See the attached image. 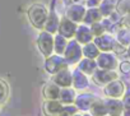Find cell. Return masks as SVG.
<instances>
[{"mask_svg":"<svg viewBox=\"0 0 130 116\" xmlns=\"http://www.w3.org/2000/svg\"><path fill=\"white\" fill-rule=\"evenodd\" d=\"M27 15H28L29 23L36 29H43L46 19H47V15H48V9L42 3H33L28 8Z\"/></svg>","mask_w":130,"mask_h":116,"instance_id":"obj_1","label":"cell"},{"mask_svg":"<svg viewBox=\"0 0 130 116\" xmlns=\"http://www.w3.org/2000/svg\"><path fill=\"white\" fill-rule=\"evenodd\" d=\"M62 56L65 57V60L68 61L69 65H77L80 61V59L83 57L82 45L75 38L69 40L68 41V45H67V48H65Z\"/></svg>","mask_w":130,"mask_h":116,"instance_id":"obj_2","label":"cell"},{"mask_svg":"<svg viewBox=\"0 0 130 116\" xmlns=\"http://www.w3.org/2000/svg\"><path fill=\"white\" fill-rule=\"evenodd\" d=\"M45 72L47 74H56L57 72L65 69V68H69L68 61L65 60V57L62 55H57V54H52L48 57H45V64H43Z\"/></svg>","mask_w":130,"mask_h":116,"instance_id":"obj_3","label":"cell"},{"mask_svg":"<svg viewBox=\"0 0 130 116\" xmlns=\"http://www.w3.org/2000/svg\"><path fill=\"white\" fill-rule=\"evenodd\" d=\"M37 47L45 57H48L50 55H52L54 54V35L48 33L45 29H41L37 37Z\"/></svg>","mask_w":130,"mask_h":116,"instance_id":"obj_4","label":"cell"},{"mask_svg":"<svg viewBox=\"0 0 130 116\" xmlns=\"http://www.w3.org/2000/svg\"><path fill=\"white\" fill-rule=\"evenodd\" d=\"M96 64L100 69L115 70L119 67V60L112 51H101L100 55L96 57Z\"/></svg>","mask_w":130,"mask_h":116,"instance_id":"obj_5","label":"cell"},{"mask_svg":"<svg viewBox=\"0 0 130 116\" xmlns=\"http://www.w3.org/2000/svg\"><path fill=\"white\" fill-rule=\"evenodd\" d=\"M92 80L94 84H97L98 87H103L107 83H110L111 80L119 78V74L115 70H108V69H100L97 68L96 72L91 75Z\"/></svg>","mask_w":130,"mask_h":116,"instance_id":"obj_6","label":"cell"},{"mask_svg":"<svg viewBox=\"0 0 130 116\" xmlns=\"http://www.w3.org/2000/svg\"><path fill=\"white\" fill-rule=\"evenodd\" d=\"M103 93L110 98H121L125 93V84L119 78L111 80L106 86H103Z\"/></svg>","mask_w":130,"mask_h":116,"instance_id":"obj_7","label":"cell"},{"mask_svg":"<svg viewBox=\"0 0 130 116\" xmlns=\"http://www.w3.org/2000/svg\"><path fill=\"white\" fill-rule=\"evenodd\" d=\"M77 27H78L77 23H74L73 21H70V19L67 18V17H64V18L60 19L57 33H60V35L64 36V37H67L68 40H72V38H74V36H75Z\"/></svg>","mask_w":130,"mask_h":116,"instance_id":"obj_8","label":"cell"},{"mask_svg":"<svg viewBox=\"0 0 130 116\" xmlns=\"http://www.w3.org/2000/svg\"><path fill=\"white\" fill-rule=\"evenodd\" d=\"M52 82L55 84H57L60 88H67V87H72L73 84V74L69 70V68H65L60 72H57L56 74L52 75Z\"/></svg>","mask_w":130,"mask_h":116,"instance_id":"obj_9","label":"cell"},{"mask_svg":"<svg viewBox=\"0 0 130 116\" xmlns=\"http://www.w3.org/2000/svg\"><path fill=\"white\" fill-rule=\"evenodd\" d=\"M97 97L92 93H88V92H83V93H79L77 94L75 100H74V105L77 106V108L82 112H86V111H89L92 103L94 102Z\"/></svg>","mask_w":130,"mask_h":116,"instance_id":"obj_10","label":"cell"},{"mask_svg":"<svg viewBox=\"0 0 130 116\" xmlns=\"http://www.w3.org/2000/svg\"><path fill=\"white\" fill-rule=\"evenodd\" d=\"M86 7L82 4H72L68 7L67 13H65V17L69 18L70 21H73L74 23H82L84 14H86Z\"/></svg>","mask_w":130,"mask_h":116,"instance_id":"obj_11","label":"cell"},{"mask_svg":"<svg viewBox=\"0 0 130 116\" xmlns=\"http://www.w3.org/2000/svg\"><path fill=\"white\" fill-rule=\"evenodd\" d=\"M115 41H116L115 37L111 33H107V32L93 38V42L96 43V46L98 47L100 51H112Z\"/></svg>","mask_w":130,"mask_h":116,"instance_id":"obj_12","label":"cell"},{"mask_svg":"<svg viewBox=\"0 0 130 116\" xmlns=\"http://www.w3.org/2000/svg\"><path fill=\"white\" fill-rule=\"evenodd\" d=\"M72 74H73V84H72V87L75 91H84V89L88 88V86H89L88 75H86L78 68L74 72H72Z\"/></svg>","mask_w":130,"mask_h":116,"instance_id":"obj_13","label":"cell"},{"mask_svg":"<svg viewBox=\"0 0 130 116\" xmlns=\"http://www.w3.org/2000/svg\"><path fill=\"white\" fill-rule=\"evenodd\" d=\"M105 103H106L108 116H121L124 113V105L120 98L107 97V100H105Z\"/></svg>","mask_w":130,"mask_h":116,"instance_id":"obj_14","label":"cell"},{"mask_svg":"<svg viewBox=\"0 0 130 116\" xmlns=\"http://www.w3.org/2000/svg\"><path fill=\"white\" fill-rule=\"evenodd\" d=\"M62 106L64 105L59 100H45L42 105V112L45 116H59Z\"/></svg>","mask_w":130,"mask_h":116,"instance_id":"obj_15","label":"cell"},{"mask_svg":"<svg viewBox=\"0 0 130 116\" xmlns=\"http://www.w3.org/2000/svg\"><path fill=\"white\" fill-rule=\"evenodd\" d=\"M74 38H75L80 45H86V43L93 41L94 36L92 35L89 26H87V24L83 23V24H79V26L77 27V31H75V36H74Z\"/></svg>","mask_w":130,"mask_h":116,"instance_id":"obj_16","label":"cell"},{"mask_svg":"<svg viewBox=\"0 0 130 116\" xmlns=\"http://www.w3.org/2000/svg\"><path fill=\"white\" fill-rule=\"evenodd\" d=\"M59 23H60V19H59L57 13L55 10H51V12H48V15H47V19H46L43 29L47 31L51 35H56L57 29H59Z\"/></svg>","mask_w":130,"mask_h":116,"instance_id":"obj_17","label":"cell"},{"mask_svg":"<svg viewBox=\"0 0 130 116\" xmlns=\"http://www.w3.org/2000/svg\"><path fill=\"white\" fill-rule=\"evenodd\" d=\"M78 65V69L80 72H83L86 75H92L96 69H97V64H96V60L93 59H88V57H82L80 61L77 64Z\"/></svg>","mask_w":130,"mask_h":116,"instance_id":"obj_18","label":"cell"},{"mask_svg":"<svg viewBox=\"0 0 130 116\" xmlns=\"http://www.w3.org/2000/svg\"><path fill=\"white\" fill-rule=\"evenodd\" d=\"M103 18V15L101 14L98 7L97 8H89L88 10H86V14H84V18H83V22L84 24L87 26H91L93 23H97V22H101Z\"/></svg>","mask_w":130,"mask_h":116,"instance_id":"obj_19","label":"cell"},{"mask_svg":"<svg viewBox=\"0 0 130 116\" xmlns=\"http://www.w3.org/2000/svg\"><path fill=\"white\" fill-rule=\"evenodd\" d=\"M60 91H61V88L52 82V83L45 84V87L42 88V94H43L45 100H59Z\"/></svg>","mask_w":130,"mask_h":116,"instance_id":"obj_20","label":"cell"},{"mask_svg":"<svg viewBox=\"0 0 130 116\" xmlns=\"http://www.w3.org/2000/svg\"><path fill=\"white\" fill-rule=\"evenodd\" d=\"M75 97H77L75 89L72 88V87H67V88H61L60 96H59V101L62 105H69V103H74Z\"/></svg>","mask_w":130,"mask_h":116,"instance_id":"obj_21","label":"cell"},{"mask_svg":"<svg viewBox=\"0 0 130 116\" xmlns=\"http://www.w3.org/2000/svg\"><path fill=\"white\" fill-rule=\"evenodd\" d=\"M115 35H116V41L119 43L124 45L125 47H127L130 45V28L127 26L121 24Z\"/></svg>","mask_w":130,"mask_h":116,"instance_id":"obj_22","label":"cell"},{"mask_svg":"<svg viewBox=\"0 0 130 116\" xmlns=\"http://www.w3.org/2000/svg\"><path fill=\"white\" fill-rule=\"evenodd\" d=\"M89 112L92 113V116H105L107 115V108H106V103L105 100L101 98H96L94 102L92 103Z\"/></svg>","mask_w":130,"mask_h":116,"instance_id":"obj_23","label":"cell"},{"mask_svg":"<svg viewBox=\"0 0 130 116\" xmlns=\"http://www.w3.org/2000/svg\"><path fill=\"white\" fill-rule=\"evenodd\" d=\"M68 38L61 36L60 33H56L54 36V52L57 54V55H62L65 48H67V45H68Z\"/></svg>","mask_w":130,"mask_h":116,"instance_id":"obj_24","label":"cell"},{"mask_svg":"<svg viewBox=\"0 0 130 116\" xmlns=\"http://www.w3.org/2000/svg\"><path fill=\"white\" fill-rule=\"evenodd\" d=\"M82 52H83V57H88V59L96 60V57L100 55L101 51L98 50L96 43L93 41H91V42H88V43L82 46Z\"/></svg>","mask_w":130,"mask_h":116,"instance_id":"obj_25","label":"cell"},{"mask_svg":"<svg viewBox=\"0 0 130 116\" xmlns=\"http://www.w3.org/2000/svg\"><path fill=\"white\" fill-rule=\"evenodd\" d=\"M115 3L112 0H102L101 4L98 5V9L101 12V14L103 15V18H107L112 12H115Z\"/></svg>","mask_w":130,"mask_h":116,"instance_id":"obj_26","label":"cell"},{"mask_svg":"<svg viewBox=\"0 0 130 116\" xmlns=\"http://www.w3.org/2000/svg\"><path fill=\"white\" fill-rule=\"evenodd\" d=\"M115 10L120 15L125 17L130 12V0H119L117 4L115 5Z\"/></svg>","mask_w":130,"mask_h":116,"instance_id":"obj_27","label":"cell"},{"mask_svg":"<svg viewBox=\"0 0 130 116\" xmlns=\"http://www.w3.org/2000/svg\"><path fill=\"white\" fill-rule=\"evenodd\" d=\"M89 28H91V32H92V35H93L94 37L101 36V35H103V33H106V32H107L106 26H105V23H103L102 21H101V22H97V23L91 24V26H89Z\"/></svg>","mask_w":130,"mask_h":116,"instance_id":"obj_28","label":"cell"},{"mask_svg":"<svg viewBox=\"0 0 130 116\" xmlns=\"http://www.w3.org/2000/svg\"><path fill=\"white\" fill-rule=\"evenodd\" d=\"M9 97V86L5 80L0 79V103H5Z\"/></svg>","mask_w":130,"mask_h":116,"instance_id":"obj_29","label":"cell"},{"mask_svg":"<svg viewBox=\"0 0 130 116\" xmlns=\"http://www.w3.org/2000/svg\"><path fill=\"white\" fill-rule=\"evenodd\" d=\"M78 111H79V110L77 108V106H75L74 103L64 105L62 108H61V111H60V113H59V116H72L73 113H75V112H78Z\"/></svg>","mask_w":130,"mask_h":116,"instance_id":"obj_30","label":"cell"},{"mask_svg":"<svg viewBox=\"0 0 130 116\" xmlns=\"http://www.w3.org/2000/svg\"><path fill=\"white\" fill-rule=\"evenodd\" d=\"M126 48H127V47H125L124 45H121V43H119L117 41H115L113 47H112V52H113L116 56H119V55H124V54L126 52Z\"/></svg>","mask_w":130,"mask_h":116,"instance_id":"obj_31","label":"cell"},{"mask_svg":"<svg viewBox=\"0 0 130 116\" xmlns=\"http://www.w3.org/2000/svg\"><path fill=\"white\" fill-rule=\"evenodd\" d=\"M120 72L122 74H130V60H124L119 64Z\"/></svg>","mask_w":130,"mask_h":116,"instance_id":"obj_32","label":"cell"},{"mask_svg":"<svg viewBox=\"0 0 130 116\" xmlns=\"http://www.w3.org/2000/svg\"><path fill=\"white\" fill-rule=\"evenodd\" d=\"M122 105H124V112L125 111H130V91L124 96H122Z\"/></svg>","mask_w":130,"mask_h":116,"instance_id":"obj_33","label":"cell"},{"mask_svg":"<svg viewBox=\"0 0 130 116\" xmlns=\"http://www.w3.org/2000/svg\"><path fill=\"white\" fill-rule=\"evenodd\" d=\"M102 0H87V7L88 8H97L101 4Z\"/></svg>","mask_w":130,"mask_h":116,"instance_id":"obj_34","label":"cell"},{"mask_svg":"<svg viewBox=\"0 0 130 116\" xmlns=\"http://www.w3.org/2000/svg\"><path fill=\"white\" fill-rule=\"evenodd\" d=\"M126 55H127V57H129V60H130V45L127 46V48H126V52H125Z\"/></svg>","mask_w":130,"mask_h":116,"instance_id":"obj_35","label":"cell"},{"mask_svg":"<svg viewBox=\"0 0 130 116\" xmlns=\"http://www.w3.org/2000/svg\"><path fill=\"white\" fill-rule=\"evenodd\" d=\"M72 116H83V115H82V113H80V112L78 111V112H75V113H73Z\"/></svg>","mask_w":130,"mask_h":116,"instance_id":"obj_36","label":"cell"},{"mask_svg":"<svg viewBox=\"0 0 130 116\" xmlns=\"http://www.w3.org/2000/svg\"><path fill=\"white\" fill-rule=\"evenodd\" d=\"M105 116H108V115H105Z\"/></svg>","mask_w":130,"mask_h":116,"instance_id":"obj_37","label":"cell"},{"mask_svg":"<svg viewBox=\"0 0 130 116\" xmlns=\"http://www.w3.org/2000/svg\"><path fill=\"white\" fill-rule=\"evenodd\" d=\"M0 106H2V103H0Z\"/></svg>","mask_w":130,"mask_h":116,"instance_id":"obj_38","label":"cell"},{"mask_svg":"<svg viewBox=\"0 0 130 116\" xmlns=\"http://www.w3.org/2000/svg\"><path fill=\"white\" fill-rule=\"evenodd\" d=\"M129 28H130V26H129Z\"/></svg>","mask_w":130,"mask_h":116,"instance_id":"obj_39","label":"cell"}]
</instances>
